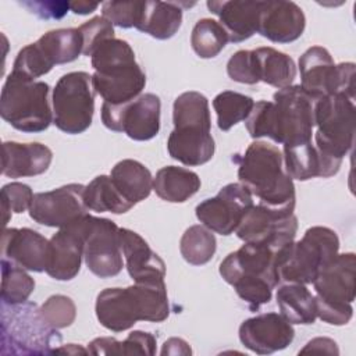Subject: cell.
Wrapping results in <instances>:
<instances>
[{
    "instance_id": "32",
    "label": "cell",
    "mask_w": 356,
    "mask_h": 356,
    "mask_svg": "<svg viewBox=\"0 0 356 356\" xmlns=\"http://www.w3.org/2000/svg\"><path fill=\"white\" fill-rule=\"evenodd\" d=\"M167 150L174 160L195 167L206 164L213 159L216 143L211 134L185 135L171 131L167 140Z\"/></svg>"
},
{
    "instance_id": "17",
    "label": "cell",
    "mask_w": 356,
    "mask_h": 356,
    "mask_svg": "<svg viewBox=\"0 0 356 356\" xmlns=\"http://www.w3.org/2000/svg\"><path fill=\"white\" fill-rule=\"evenodd\" d=\"M83 192L85 186L82 184H68L47 192L35 193L29 216L44 227H65L88 214Z\"/></svg>"
},
{
    "instance_id": "23",
    "label": "cell",
    "mask_w": 356,
    "mask_h": 356,
    "mask_svg": "<svg viewBox=\"0 0 356 356\" xmlns=\"http://www.w3.org/2000/svg\"><path fill=\"white\" fill-rule=\"evenodd\" d=\"M263 1L249 0H209L207 8L218 17L220 25L225 29L228 40L241 43L252 38L259 29V18Z\"/></svg>"
},
{
    "instance_id": "15",
    "label": "cell",
    "mask_w": 356,
    "mask_h": 356,
    "mask_svg": "<svg viewBox=\"0 0 356 356\" xmlns=\"http://www.w3.org/2000/svg\"><path fill=\"white\" fill-rule=\"evenodd\" d=\"M296 231L298 218L293 213H280L257 203L243 216L235 234L243 242L264 245L278 252L295 239Z\"/></svg>"
},
{
    "instance_id": "16",
    "label": "cell",
    "mask_w": 356,
    "mask_h": 356,
    "mask_svg": "<svg viewBox=\"0 0 356 356\" xmlns=\"http://www.w3.org/2000/svg\"><path fill=\"white\" fill-rule=\"evenodd\" d=\"M253 196L239 182H232L220 189L214 197L204 199L196 209V218L210 231L220 235H231L241 220L253 206Z\"/></svg>"
},
{
    "instance_id": "14",
    "label": "cell",
    "mask_w": 356,
    "mask_h": 356,
    "mask_svg": "<svg viewBox=\"0 0 356 356\" xmlns=\"http://www.w3.org/2000/svg\"><path fill=\"white\" fill-rule=\"evenodd\" d=\"M83 260L89 271L99 278H110L121 273L124 254L120 241V227L114 221L88 216Z\"/></svg>"
},
{
    "instance_id": "30",
    "label": "cell",
    "mask_w": 356,
    "mask_h": 356,
    "mask_svg": "<svg viewBox=\"0 0 356 356\" xmlns=\"http://www.w3.org/2000/svg\"><path fill=\"white\" fill-rule=\"evenodd\" d=\"M253 54L260 82L278 89L292 85L296 76V65L291 56L274 47H257Z\"/></svg>"
},
{
    "instance_id": "19",
    "label": "cell",
    "mask_w": 356,
    "mask_h": 356,
    "mask_svg": "<svg viewBox=\"0 0 356 356\" xmlns=\"http://www.w3.org/2000/svg\"><path fill=\"white\" fill-rule=\"evenodd\" d=\"M295 338L292 324L278 313H261L239 325V339L257 355H270L285 349Z\"/></svg>"
},
{
    "instance_id": "36",
    "label": "cell",
    "mask_w": 356,
    "mask_h": 356,
    "mask_svg": "<svg viewBox=\"0 0 356 356\" xmlns=\"http://www.w3.org/2000/svg\"><path fill=\"white\" fill-rule=\"evenodd\" d=\"M284 167L292 179L307 181L320 177V159L316 146L312 142L284 146Z\"/></svg>"
},
{
    "instance_id": "11",
    "label": "cell",
    "mask_w": 356,
    "mask_h": 356,
    "mask_svg": "<svg viewBox=\"0 0 356 356\" xmlns=\"http://www.w3.org/2000/svg\"><path fill=\"white\" fill-rule=\"evenodd\" d=\"M95 96L92 75L88 72L72 71L63 75L51 95L53 124L70 135L85 132L93 120Z\"/></svg>"
},
{
    "instance_id": "25",
    "label": "cell",
    "mask_w": 356,
    "mask_h": 356,
    "mask_svg": "<svg viewBox=\"0 0 356 356\" xmlns=\"http://www.w3.org/2000/svg\"><path fill=\"white\" fill-rule=\"evenodd\" d=\"M174 129L185 135L210 134L211 117L207 97L196 90L181 93L172 106Z\"/></svg>"
},
{
    "instance_id": "4",
    "label": "cell",
    "mask_w": 356,
    "mask_h": 356,
    "mask_svg": "<svg viewBox=\"0 0 356 356\" xmlns=\"http://www.w3.org/2000/svg\"><path fill=\"white\" fill-rule=\"evenodd\" d=\"M95 70L93 88L103 103L121 106L142 95L146 74L136 63L135 53L127 40L111 38L100 43L90 56Z\"/></svg>"
},
{
    "instance_id": "13",
    "label": "cell",
    "mask_w": 356,
    "mask_h": 356,
    "mask_svg": "<svg viewBox=\"0 0 356 356\" xmlns=\"http://www.w3.org/2000/svg\"><path fill=\"white\" fill-rule=\"evenodd\" d=\"M161 102L154 93H142L121 106L102 104L100 117L106 128L124 132L134 140H150L160 131Z\"/></svg>"
},
{
    "instance_id": "27",
    "label": "cell",
    "mask_w": 356,
    "mask_h": 356,
    "mask_svg": "<svg viewBox=\"0 0 356 356\" xmlns=\"http://www.w3.org/2000/svg\"><path fill=\"white\" fill-rule=\"evenodd\" d=\"M118 192L131 203L145 200L153 189V177L149 168L138 160L124 159L118 161L110 172Z\"/></svg>"
},
{
    "instance_id": "9",
    "label": "cell",
    "mask_w": 356,
    "mask_h": 356,
    "mask_svg": "<svg viewBox=\"0 0 356 356\" xmlns=\"http://www.w3.org/2000/svg\"><path fill=\"white\" fill-rule=\"evenodd\" d=\"M61 339L36 303H1V355H49Z\"/></svg>"
},
{
    "instance_id": "31",
    "label": "cell",
    "mask_w": 356,
    "mask_h": 356,
    "mask_svg": "<svg viewBox=\"0 0 356 356\" xmlns=\"http://www.w3.org/2000/svg\"><path fill=\"white\" fill-rule=\"evenodd\" d=\"M281 314L291 324H313L317 318L316 299L303 284H282L275 293Z\"/></svg>"
},
{
    "instance_id": "40",
    "label": "cell",
    "mask_w": 356,
    "mask_h": 356,
    "mask_svg": "<svg viewBox=\"0 0 356 356\" xmlns=\"http://www.w3.org/2000/svg\"><path fill=\"white\" fill-rule=\"evenodd\" d=\"M1 211L3 225L11 218V213H24L29 210L35 193L31 186L22 182H10L1 188Z\"/></svg>"
},
{
    "instance_id": "49",
    "label": "cell",
    "mask_w": 356,
    "mask_h": 356,
    "mask_svg": "<svg viewBox=\"0 0 356 356\" xmlns=\"http://www.w3.org/2000/svg\"><path fill=\"white\" fill-rule=\"evenodd\" d=\"M97 7H99V3H92V1H85V0L70 1V10H71L74 14H79V15L90 14V13H93Z\"/></svg>"
},
{
    "instance_id": "8",
    "label": "cell",
    "mask_w": 356,
    "mask_h": 356,
    "mask_svg": "<svg viewBox=\"0 0 356 356\" xmlns=\"http://www.w3.org/2000/svg\"><path fill=\"white\" fill-rule=\"evenodd\" d=\"M0 115L21 132L46 131L53 122L50 86L10 72L0 95Z\"/></svg>"
},
{
    "instance_id": "26",
    "label": "cell",
    "mask_w": 356,
    "mask_h": 356,
    "mask_svg": "<svg viewBox=\"0 0 356 356\" xmlns=\"http://www.w3.org/2000/svg\"><path fill=\"white\" fill-rule=\"evenodd\" d=\"M182 6L191 7L193 4L157 0L145 1L142 17L136 29L159 40L172 38L182 24Z\"/></svg>"
},
{
    "instance_id": "7",
    "label": "cell",
    "mask_w": 356,
    "mask_h": 356,
    "mask_svg": "<svg viewBox=\"0 0 356 356\" xmlns=\"http://www.w3.org/2000/svg\"><path fill=\"white\" fill-rule=\"evenodd\" d=\"M339 250V239L334 229L316 225L277 252L275 268L280 284H313L318 273Z\"/></svg>"
},
{
    "instance_id": "20",
    "label": "cell",
    "mask_w": 356,
    "mask_h": 356,
    "mask_svg": "<svg viewBox=\"0 0 356 356\" xmlns=\"http://www.w3.org/2000/svg\"><path fill=\"white\" fill-rule=\"evenodd\" d=\"M120 241L127 271L136 284H165V263L138 232L120 228Z\"/></svg>"
},
{
    "instance_id": "18",
    "label": "cell",
    "mask_w": 356,
    "mask_h": 356,
    "mask_svg": "<svg viewBox=\"0 0 356 356\" xmlns=\"http://www.w3.org/2000/svg\"><path fill=\"white\" fill-rule=\"evenodd\" d=\"M88 216L85 214L68 225L61 227L49 239L46 273L51 278L70 281L78 275L83 259Z\"/></svg>"
},
{
    "instance_id": "34",
    "label": "cell",
    "mask_w": 356,
    "mask_h": 356,
    "mask_svg": "<svg viewBox=\"0 0 356 356\" xmlns=\"http://www.w3.org/2000/svg\"><path fill=\"white\" fill-rule=\"evenodd\" d=\"M217 249V241L204 225H192L181 236L179 252L184 260L192 266H203L209 263Z\"/></svg>"
},
{
    "instance_id": "38",
    "label": "cell",
    "mask_w": 356,
    "mask_h": 356,
    "mask_svg": "<svg viewBox=\"0 0 356 356\" xmlns=\"http://www.w3.org/2000/svg\"><path fill=\"white\" fill-rule=\"evenodd\" d=\"M228 35L218 21L211 18L199 19L191 33V44L200 58H213L228 43Z\"/></svg>"
},
{
    "instance_id": "22",
    "label": "cell",
    "mask_w": 356,
    "mask_h": 356,
    "mask_svg": "<svg viewBox=\"0 0 356 356\" xmlns=\"http://www.w3.org/2000/svg\"><path fill=\"white\" fill-rule=\"evenodd\" d=\"M1 253L19 267L42 273L46 271L49 241L31 228H6L1 238Z\"/></svg>"
},
{
    "instance_id": "12",
    "label": "cell",
    "mask_w": 356,
    "mask_h": 356,
    "mask_svg": "<svg viewBox=\"0 0 356 356\" xmlns=\"http://www.w3.org/2000/svg\"><path fill=\"white\" fill-rule=\"evenodd\" d=\"M300 86L316 102L331 95L355 100V64H335L323 46H312L299 57Z\"/></svg>"
},
{
    "instance_id": "2",
    "label": "cell",
    "mask_w": 356,
    "mask_h": 356,
    "mask_svg": "<svg viewBox=\"0 0 356 356\" xmlns=\"http://www.w3.org/2000/svg\"><path fill=\"white\" fill-rule=\"evenodd\" d=\"M238 161V179L271 210L291 214L296 203L293 179L286 174L284 156L278 146L268 142H252Z\"/></svg>"
},
{
    "instance_id": "43",
    "label": "cell",
    "mask_w": 356,
    "mask_h": 356,
    "mask_svg": "<svg viewBox=\"0 0 356 356\" xmlns=\"http://www.w3.org/2000/svg\"><path fill=\"white\" fill-rule=\"evenodd\" d=\"M228 76L239 83L254 85L259 81L253 50H238L227 63Z\"/></svg>"
},
{
    "instance_id": "35",
    "label": "cell",
    "mask_w": 356,
    "mask_h": 356,
    "mask_svg": "<svg viewBox=\"0 0 356 356\" xmlns=\"http://www.w3.org/2000/svg\"><path fill=\"white\" fill-rule=\"evenodd\" d=\"M254 102L250 96H246L234 90H224L213 99V108L217 114V127L221 131H229L234 125L245 121Z\"/></svg>"
},
{
    "instance_id": "21",
    "label": "cell",
    "mask_w": 356,
    "mask_h": 356,
    "mask_svg": "<svg viewBox=\"0 0 356 356\" xmlns=\"http://www.w3.org/2000/svg\"><path fill=\"white\" fill-rule=\"evenodd\" d=\"M306 26L302 8L293 1L274 0L263 1L259 29L263 38L274 43H291L299 39Z\"/></svg>"
},
{
    "instance_id": "44",
    "label": "cell",
    "mask_w": 356,
    "mask_h": 356,
    "mask_svg": "<svg viewBox=\"0 0 356 356\" xmlns=\"http://www.w3.org/2000/svg\"><path fill=\"white\" fill-rule=\"evenodd\" d=\"M156 337L145 331H132L121 341V355H154L156 353Z\"/></svg>"
},
{
    "instance_id": "42",
    "label": "cell",
    "mask_w": 356,
    "mask_h": 356,
    "mask_svg": "<svg viewBox=\"0 0 356 356\" xmlns=\"http://www.w3.org/2000/svg\"><path fill=\"white\" fill-rule=\"evenodd\" d=\"M79 32L83 39V50L82 54L90 57L96 47L107 39L114 36V25L106 19L104 17H93L79 26Z\"/></svg>"
},
{
    "instance_id": "5",
    "label": "cell",
    "mask_w": 356,
    "mask_h": 356,
    "mask_svg": "<svg viewBox=\"0 0 356 356\" xmlns=\"http://www.w3.org/2000/svg\"><path fill=\"white\" fill-rule=\"evenodd\" d=\"M275 256L277 250L268 246L245 242L220 263L222 280L253 312L271 300L273 289L280 284Z\"/></svg>"
},
{
    "instance_id": "28",
    "label": "cell",
    "mask_w": 356,
    "mask_h": 356,
    "mask_svg": "<svg viewBox=\"0 0 356 356\" xmlns=\"http://www.w3.org/2000/svg\"><path fill=\"white\" fill-rule=\"evenodd\" d=\"M200 178L196 172L177 165L160 168L153 178L156 195L170 203H184L200 189Z\"/></svg>"
},
{
    "instance_id": "48",
    "label": "cell",
    "mask_w": 356,
    "mask_h": 356,
    "mask_svg": "<svg viewBox=\"0 0 356 356\" xmlns=\"http://www.w3.org/2000/svg\"><path fill=\"white\" fill-rule=\"evenodd\" d=\"M161 355H191L192 349L182 338H170L164 342Z\"/></svg>"
},
{
    "instance_id": "47",
    "label": "cell",
    "mask_w": 356,
    "mask_h": 356,
    "mask_svg": "<svg viewBox=\"0 0 356 356\" xmlns=\"http://www.w3.org/2000/svg\"><path fill=\"white\" fill-rule=\"evenodd\" d=\"M307 352H317V353H331V355H338L339 349L337 346V342L331 338L320 337L309 341L306 346L299 352V353H307Z\"/></svg>"
},
{
    "instance_id": "45",
    "label": "cell",
    "mask_w": 356,
    "mask_h": 356,
    "mask_svg": "<svg viewBox=\"0 0 356 356\" xmlns=\"http://www.w3.org/2000/svg\"><path fill=\"white\" fill-rule=\"evenodd\" d=\"M22 6L42 19H60L70 10V1H24Z\"/></svg>"
},
{
    "instance_id": "46",
    "label": "cell",
    "mask_w": 356,
    "mask_h": 356,
    "mask_svg": "<svg viewBox=\"0 0 356 356\" xmlns=\"http://www.w3.org/2000/svg\"><path fill=\"white\" fill-rule=\"evenodd\" d=\"M88 352L92 355H121V341L113 337L95 338L88 345Z\"/></svg>"
},
{
    "instance_id": "3",
    "label": "cell",
    "mask_w": 356,
    "mask_h": 356,
    "mask_svg": "<svg viewBox=\"0 0 356 356\" xmlns=\"http://www.w3.org/2000/svg\"><path fill=\"white\" fill-rule=\"evenodd\" d=\"M99 323L113 331L122 332L139 320L161 323L170 314L165 284H134L127 288H106L96 298Z\"/></svg>"
},
{
    "instance_id": "41",
    "label": "cell",
    "mask_w": 356,
    "mask_h": 356,
    "mask_svg": "<svg viewBox=\"0 0 356 356\" xmlns=\"http://www.w3.org/2000/svg\"><path fill=\"white\" fill-rule=\"evenodd\" d=\"M145 1H104L102 4V17L120 28H136Z\"/></svg>"
},
{
    "instance_id": "37",
    "label": "cell",
    "mask_w": 356,
    "mask_h": 356,
    "mask_svg": "<svg viewBox=\"0 0 356 356\" xmlns=\"http://www.w3.org/2000/svg\"><path fill=\"white\" fill-rule=\"evenodd\" d=\"M35 289L33 278L25 268L8 259H1V300L7 305H18L28 300Z\"/></svg>"
},
{
    "instance_id": "10",
    "label": "cell",
    "mask_w": 356,
    "mask_h": 356,
    "mask_svg": "<svg viewBox=\"0 0 356 356\" xmlns=\"http://www.w3.org/2000/svg\"><path fill=\"white\" fill-rule=\"evenodd\" d=\"M356 256L352 252L338 253L321 268L314 280L317 317L327 324L345 325L353 316Z\"/></svg>"
},
{
    "instance_id": "29",
    "label": "cell",
    "mask_w": 356,
    "mask_h": 356,
    "mask_svg": "<svg viewBox=\"0 0 356 356\" xmlns=\"http://www.w3.org/2000/svg\"><path fill=\"white\" fill-rule=\"evenodd\" d=\"M40 54L50 67L76 60L83 50V39L79 28H61L49 31L36 42Z\"/></svg>"
},
{
    "instance_id": "39",
    "label": "cell",
    "mask_w": 356,
    "mask_h": 356,
    "mask_svg": "<svg viewBox=\"0 0 356 356\" xmlns=\"http://www.w3.org/2000/svg\"><path fill=\"white\" fill-rule=\"evenodd\" d=\"M43 320L53 328L70 327L76 317V306L70 296L53 295L39 307Z\"/></svg>"
},
{
    "instance_id": "1",
    "label": "cell",
    "mask_w": 356,
    "mask_h": 356,
    "mask_svg": "<svg viewBox=\"0 0 356 356\" xmlns=\"http://www.w3.org/2000/svg\"><path fill=\"white\" fill-rule=\"evenodd\" d=\"M246 121L253 139L270 138L284 146L312 142L314 128V100L300 85L278 89L273 102L254 103Z\"/></svg>"
},
{
    "instance_id": "24",
    "label": "cell",
    "mask_w": 356,
    "mask_h": 356,
    "mask_svg": "<svg viewBox=\"0 0 356 356\" xmlns=\"http://www.w3.org/2000/svg\"><path fill=\"white\" fill-rule=\"evenodd\" d=\"M51 160L53 152L39 142H4L1 172L8 178L35 177L46 172Z\"/></svg>"
},
{
    "instance_id": "33",
    "label": "cell",
    "mask_w": 356,
    "mask_h": 356,
    "mask_svg": "<svg viewBox=\"0 0 356 356\" xmlns=\"http://www.w3.org/2000/svg\"><path fill=\"white\" fill-rule=\"evenodd\" d=\"M83 200L88 210L96 213H113L124 214L129 211L131 204L115 188L110 175H97L86 186L83 192Z\"/></svg>"
},
{
    "instance_id": "50",
    "label": "cell",
    "mask_w": 356,
    "mask_h": 356,
    "mask_svg": "<svg viewBox=\"0 0 356 356\" xmlns=\"http://www.w3.org/2000/svg\"><path fill=\"white\" fill-rule=\"evenodd\" d=\"M53 353H67V355H78V353H89L88 349L81 348L79 345L75 343H68V345H63L58 348L53 349Z\"/></svg>"
},
{
    "instance_id": "6",
    "label": "cell",
    "mask_w": 356,
    "mask_h": 356,
    "mask_svg": "<svg viewBox=\"0 0 356 356\" xmlns=\"http://www.w3.org/2000/svg\"><path fill=\"white\" fill-rule=\"evenodd\" d=\"M355 110V100L343 95H331L314 102V146L321 178L335 175L353 146Z\"/></svg>"
}]
</instances>
